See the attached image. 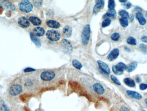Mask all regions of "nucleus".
Wrapping results in <instances>:
<instances>
[{
	"label": "nucleus",
	"mask_w": 147,
	"mask_h": 111,
	"mask_svg": "<svg viewBox=\"0 0 147 111\" xmlns=\"http://www.w3.org/2000/svg\"><path fill=\"white\" fill-rule=\"evenodd\" d=\"M119 14L122 17V18L128 19L129 18V13L125 10H121L119 12Z\"/></svg>",
	"instance_id": "nucleus-26"
},
{
	"label": "nucleus",
	"mask_w": 147,
	"mask_h": 111,
	"mask_svg": "<svg viewBox=\"0 0 147 111\" xmlns=\"http://www.w3.org/2000/svg\"><path fill=\"white\" fill-rule=\"evenodd\" d=\"M137 66L138 64L137 63H135V62L131 63L126 68V70L128 72H132L136 69L137 67Z\"/></svg>",
	"instance_id": "nucleus-21"
},
{
	"label": "nucleus",
	"mask_w": 147,
	"mask_h": 111,
	"mask_svg": "<svg viewBox=\"0 0 147 111\" xmlns=\"http://www.w3.org/2000/svg\"><path fill=\"white\" fill-rule=\"evenodd\" d=\"M0 111H10L9 109L4 103H1L0 106Z\"/></svg>",
	"instance_id": "nucleus-33"
},
{
	"label": "nucleus",
	"mask_w": 147,
	"mask_h": 111,
	"mask_svg": "<svg viewBox=\"0 0 147 111\" xmlns=\"http://www.w3.org/2000/svg\"><path fill=\"white\" fill-rule=\"evenodd\" d=\"M124 82L126 84V85H128V86H129V87H134L136 85L134 81L132 79L129 78H126V79H124Z\"/></svg>",
	"instance_id": "nucleus-20"
},
{
	"label": "nucleus",
	"mask_w": 147,
	"mask_h": 111,
	"mask_svg": "<svg viewBox=\"0 0 147 111\" xmlns=\"http://www.w3.org/2000/svg\"><path fill=\"white\" fill-rule=\"evenodd\" d=\"M120 111H130L129 108L126 106H123L120 108Z\"/></svg>",
	"instance_id": "nucleus-38"
},
{
	"label": "nucleus",
	"mask_w": 147,
	"mask_h": 111,
	"mask_svg": "<svg viewBox=\"0 0 147 111\" xmlns=\"http://www.w3.org/2000/svg\"><path fill=\"white\" fill-rule=\"evenodd\" d=\"M115 7V1L110 0L108 1V8L109 9H114Z\"/></svg>",
	"instance_id": "nucleus-30"
},
{
	"label": "nucleus",
	"mask_w": 147,
	"mask_h": 111,
	"mask_svg": "<svg viewBox=\"0 0 147 111\" xmlns=\"http://www.w3.org/2000/svg\"><path fill=\"white\" fill-rule=\"evenodd\" d=\"M146 16L147 17V14H146Z\"/></svg>",
	"instance_id": "nucleus-45"
},
{
	"label": "nucleus",
	"mask_w": 147,
	"mask_h": 111,
	"mask_svg": "<svg viewBox=\"0 0 147 111\" xmlns=\"http://www.w3.org/2000/svg\"><path fill=\"white\" fill-rule=\"evenodd\" d=\"M29 21L35 26L40 25L42 24L41 20L39 18L36 17H30L29 18Z\"/></svg>",
	"instance_id": "nucleus-18"
},
{
	"label": "nucleus",
	"mask_w": 147,
	"mask_h": 111,
	"mask_svg": "<svg viewBox=\"0 0 147 111\" xmlns=\"http://www.w3.org/2000/svg\"><path fill=\"white\" fill-rule=\"evenodd\" d=\"M112 70L113 72L117 75H121L123 73V72H122L121 71H120L118 68L116 66H114L112 67Z\"/></svg>",
	"instance_id": "nucleus-29"
},
{
	"label": "nucleus",
	"mask_w": 147,
	"mask_h": 111,
	"mask_svg": "<svg viewBox=\"0 0 147 111\" xmlns=\"http://www.w3.org/2000/svg\"><path fill=\"white\" fill-rule=\"evenodd\" d=\"M145 102H146V103L147 105V98H146V99H145Z\"/></svg>",
	"instance_id": "nucleus-43"
},
{
	"label": "nucleus",
	"mask_w": 147,
	"mask_h": 111,
	"mask_svg": "<svg viewBox=\"0 0 147 111\" xmlns=\"http://www.w3.org/2000/svg\"><path fill=\"white\" fill-rule=\"evenodd\" d=\"M35 69L31 68H26V69H24V71L26 72H33V71H35Z\"/></svg>",
	"instance_id": "nucleus-37"
},
{
	"label": "nucleus",
	"mask_w": 147,
	"mask_h": 111,
	"mask_svg": "<svg viewBox=\"0 0 147 111\" xmlns=\"http://www.w3.org/2000/svg\"><path fill=\"white\" fill-rule=\"evenodd\" d=\"M141 111H146V110H141Z\"/></svg>",
	"instance_id": "nucleus-44"
},
{
	"label": "nucleus",
	"mask_w": 147,
	"mask_h": 111,
	"mask_svg": "<svg viewBox=\"0 0 147 111\" xmlns=\"http://www.w3.org/2000/svg\"><path fill=\"white\" fill-rule=\"evenodd\" d=\"M106 15L107 17L115 18H116L117 13L114 9H109Z\"/></svg>",
	"instance_id": "nucleus-22"
},
{
	"label": "nucleus",
	"mask_w": 147,
	"mask_h": 111,
	"mask_svg": "<svg viewBox=\"0 0 147 111\" xmlns=\"http://www.w3.org/2000/svg\"><path fill=\"white\" fill-rule=\"evenodd\" d=\"M104 1H96V4L94 6L93 9V13L94 14H98L100 10L104 8Z\"/></svg>",
	"instance_id": "nucleus-11"
},
{
	"label": "nucleus",
	"mask_w": 147,
	"mask_h": 111,
	"mask_svg": "<svg viewBox=\"0 0 147 111\" xmlns=\"http://www.w3.org/2000/svg\"><path fill=\"white\" fill-rule=\"evenodd\" d=\"M33 34L36 37H42L44 35L45 33V30L43 28L40 27L35 28L33 29Z\"/></svg>",
	"instance_id": "nucleus-14"
},
{
	"label": "nucleus",
	"mask_w": 147,
	"mask_h": 111,
	"mask_svg": "<svg viewBox=\"0 0 147 111\" xmlns=\"http://www.w3.org/2000/svg\"><path fill=\"white\" fill-rule=\"evenodd\" d=\"M139 88L141 90H145L147 89V84L142 83L140 85Z\"/></svg>",
	"instance_id": "nucleus-36"
},
{
	"label": "nucleus",
	"mask_w": 147,
	"mask_h": 111,
	"mask_svg": "<svg viewBox=\"0 0 147 111\" xmlns=\"http://www.w3.org/2000/svg\"><path fill=\"white\" fill-rule=\"evenodd\" d=\"M61 46L63 50L66 53H72L73 48L72 44L68 40L66 39L63 40L61 42Z\"/></svg>",
	"instance_id": "nucleus-5"
},
{
	"label": "nucleus",
	"mask_w": 147,
	"mask_h": 111,
	"mask_svg": "<svg viewBox=\"0 0 147 111\" xmlns=\"http://www.w3.org/2000/svg\"><path fill=\"white\" fill-rule=\"evenodd\" d=\"M72 64L74 67L79 70H80L82 67V65L81 64V63L78 61L77 60H74L72 61Z\"/></svg>",
	"instance_id": "nucleus-23"
},
{
	"label": "nucleus",
	"mask_w": 147,
	"mask_h": 111,
	"mask_svg": "<svg viewBox=\"0 0 147 111\" xmlns=\"http://www.w3.org/2000/svg\"><path fill=\"white\" fill-rule=\"evenodd\" d=\"M111 79L117 85H121V83H120V82L119 81L118 79H117V77H116L114 76H113V75H112V76H111Z\"/></svg>",
	"instance_id": "nucleus-32"
},
{
	"label": "nucleus",
	"mask_w": 147,
	"mask_h": 111,
	"mask_svg": "<svg viewBox=\"0 0 147 111\" xmlns=\"http://www.w3.org/2000/svg\"><path fill=\"white\" fill-rule=\"evenodd\" d=\"M93 89L94 92L98 95H102L104 92V89L102 85L99 83H96L93 85Z\"/></svg>",
	"instance_id": "nucleus-9"
},
{
	"label": "nucleus",
	"mask_w": 147,
	"mask_h": 111,
	"mask_svg": "<svg viewBox=\"0 0 147 111\" xmlns=\"http://www.w3.org/2000/svg\"><path fill=\"white\" fill-rule=\"evenodd\" d=\"M34 5L36 7V8L40 7L41 6L42 3V1H33Z\"/></svg>",
	"instance_id": "nucleus-34"
},
{
	"label": "nucleus",
	"mask_w": 147,
	"mask_h": 111,
	"mask_svg": "<svg viewBox=\"0 0 147 111\" xmlns=\"http://www.w3.org/2000/svg\"><path fill=\"white\" fill-rule=\"evenodd\" d=\"M63 35L65 37H71L72 33V28L69 26H66L63 30Z\"/></svg>",
	"instance_id": "nucleus-15"
},
{
	"label": "nucleus",
	"mask_w": 147,
	"mask_h": 111,
	"mask_svg": "<svg viewBox=\"0 0 147 111\" xmlns=\"http://www.w3.org/2000/svg\"><path fill=\"white\" fill-rule=\"evenodd\" d=\"M127 42L130 45H136L137 44V40L133 37H129L127 40Z\"/></svg>",
	"instance_id": "nucleus-27"
},
{
	"label": "nucleus",
	"mask_w": 147,
	"mask_h": 111,
	"mask_svg": "<svg viewBox=\"0 0 147 111\" xmlns=\"http://www.w3.org/2000/svg\"><path fill=\"white\" fill-rule=\"evenodd\" d=\"M140 48L141 49V50L144 53H146L147 51V47L144 44H141V45H140Z\"/></svg>",
	"instance_id": "nucleus-35"
},
{
	"label": "nucleus",
	"mask_w": 147,
	"mask_h": 111,
	"mask_svg": "<svg viewBox=\"0 0 147 111\" xmlns=\"http://www.w3.org/2000/svg\"><path fill=\"white\" fill-rule=\"evenodd\" d=\"M22 87L19 85H13L10 87L9 92L10 95L12 96H16L20 93L22 91Z\"/></svg>",
	"instance_id": "nucleus-6"
},
{
	"label": "nucleus",
	"mask_w": 147,
	"mask_h": 111,
	"mask_svg": "<svg viewBox=\"0 0 147 111\" xmlns=\"http://www.w3.org/2000/svg\"><path fill=\"white\" fill-rule=\"evenodd\" d=\"M0 5L6 10L13 11L15 9V7L12 4L8 1H3L0 2Z\"/></svg>",
	"instance_id": "nucleus-10"
},
{
	"label": "nucleus",
	"mask_w": 147,
	"mask_h": 111,
	"mask_svg": "<svg viewBox=\"0 0 147 111\" xmlns=\"http://www.w3.org/2000/svg\"><path fill=\"white\" fill-rule=\"evenodd\" d=\"M120 24L122 27H126L129 24L128 20L124 18H121L120 19Z\"/></svg>",
	"instance_id": "nucleus-25"
},
{
	"label": "nucleus",
	"mask_w": 147,
	"mask_h": 111,
	"mask_svg": "<svg viewBox=\"0 0 147 111\" xmlns=\"http://www.w3.org/2000/svg\"><path fill=\"white\" fill-rule=\"evenodd\" d=\"M136 17L139 21V24L142 25H144L146 24V20L144 18L143 15L140 12L137 13L136 15Z\"/></svg>",
	"instance_id": "nucleus-19"
},
{
	"label": "nucleus",
	"mask_w": 147,
	"mask_h": 111,
	"mask_svg": "<svg viewBox=\"0 0 147 111\" xmlns=\"http://www.w3.org/2000/svg\"><path fill=\"white\" fill-rule=\"evenodd\" d=\"M18 23L21 28H26L30 26V22L27 18L26 17L22 16L18 19Z\"/></svg>",
	"instance_id": "nucleus-7"
},
{
	"label": "nucleus",
	"mask_w": 147,
	"mask_h": 111,
	"mask_svg": "<svg viewBox=\"0 0 147 111\" xmlns=\"http://www.w3.org/2000/svg\"><path fill=\"white\" fill-rule=\"evenodd\" d=\"M46 24L49 27L52 28L57 29L60 27L59 23L54 20H49L47 22Z\"/></svg>",
	"instance_id": "nucleus-16"
},
{
	"label": "nucleus",
	"mask_w": 147,
	"mask_h": 111,
	"mask_svg": "<svg viewBox=\"0 0 147 111\" xmlns=\"http://www.w3.org/2000/svg\"><path fill=\"white\" fill-rule=\"evenodd\" d=\"M119 2H122V3H124V2H126V1H120Z\"/></svg>",
	"instance_id": "nucleus-42"
},
{
	"label": "nucleus",
	"mask_w": 147,
	"mask_h": 111,
	"mask_svg": "<svg viewBox=\"0 0 147 111\" xmlns=\"http://www.w3.org/2000/svg\"><path fill=\"white\" fill-rule=\"evenodd\" d=\"M111 23V20L109 18H107L104 20L102 23V27L103 28H105L107 26H109Z\"/></svg>",
	"instance_id": "nucleus-28"
},
{
	"label": "nucleus",
	"mask_w": 147,
	"mask_h": 111,
	"mask_svg": "<svg viewBox=\"0 0 147 111\" xmlns=\"http://www.w3.org/2000/svg\"><path fill=\"white\" fill-rule=\"evenodd\" d=\"M97 62L100 69L103 72L105 73L106 74H109L110 73V69L106 63L101 60H98Z\"/></svg>",
	"instance_id": "nucleus-8"
},
{
	"label": "nucleus",
	"mask_w": 147,
	"mask_h": 111,
	"mask_svg": "<svg viewBox=\"0 0 147 111\" xmlns=\"http://www.w3.org/2000/svg\"><path fill=\"white\" fill-rule=\"evenodd\" d=\"M30 38L31 40L37 47H40L41 46V43L40 40L35 35H34L32 32L30 33Z\"/></svg>",
	"instance_id": "nucleus-17"
},
{
	"label": "nucleus",
	"mask_w": 147,
	"mask_h": 111,
	"mask_svg": "<svg viewBox=\"0 0 147 111\" xmlns=\"http://www.w3.org/2000/svg\"><path fill=\"white\" fill-rule=\"evenodd\" d=\"M131 6V4L130 3H128L126 4V8L127 9H129V8H130V7Z\"/></svg>",
	"instance_id": "nucleus-40"
},
{
	"label": "nucleus",
	"mask_w": 147,
	"mask_h": 111,
	"mask_svg": "<svg viewBox=\"0 0 147 111\" xmlns=\"http://www.w3.org/2000/svg\"><path fill=\"white\" fill-rule=\"evenodd\" d=\"M126 93L129 96L136 99H140L142 98V95L140 94L135 91L128 90L126 91Z\"/></svg>",
	"instance_id": "nucleus-12"
},
{
	"label": "nucleus",
	"mask_w": 147,
	"mask_h": 111,
	"mask_svg": "<svg viewBox=\"0 0 147 111\" xmlns=\"http://www.w3.org/2000/svg\"><path fill=\"white\" fill-rule=\"evenodd\" d=\"M116 66L120 71L123 72V71L126 69V68H127L126 65L124 63H122V62H120Z\"/></svg>",
	"instance_id": "nucleus-24"
},
{
	"label": "nucleus",
	"mask_w": 147,
	"mask_h": 111,
	"mask_svg": "<svg viewBox=\"0 0 147 111\" xmlns=\"http://www.w3.org/2000/svg\"><path fill=\"white\" fill-rule=\"evenodd\" d=\"M48 39L52 41H57L61 38V34L58 31L55 30H49L46 33Z\"/></svg>",
	"instance_id": "nucleus-3"
},
{
	"label": "nucleus",
	"mask_w": 147,
	"mask_h": 111,
	"mask_svg": "<svg viewBox=\"0 0 147 111\" xmlns=\"http://www.w3.org/2000/svg\"><path fill=\"white\" fill-rule=\"evenodd\" d=\"M142 41L145 43H147V36H144L142 37Z\"/></svg>",
	"instance_id": "nucleus-39"
},
{
	"label": "nucleus",
	"mask_w": 147,
	"mask_h": 111,
	"mask_svg": "<svg viewBox=\"0 0 147 111\" xmlns=\"http://www.w3.org/2000/svg\"><path fill=\"white\" fill-rule=\"evenodd\" d=\"M120 34L118 33H114L113 34L111 37V38L112 40H114V41H117L118 40L119 38H120Z\"/></svg>",
	"instance_id": "nucleus-31"
},
{
	"label": "nucleus",
	"mask_w": 147,
	"mask_h": 111,
	"mask_svg": "<svg viewBox=\"0 0 147 111\" xmlns=\"http://www.w3.org/2000/svg\"><path fill=\"white\" fill-rule=\"evenodd\" d=\"M91 33V28L89 24H87L83 29L82 34V43L84 45H87L89 41Z\"/></svg>",
	"instance_id": "nucleus-1"
},
{
	"label": "nucleus",
	"mask_w": 147,
	"mask_h": 111,
	"mask_svg": "<svg viewBox=\"0 0 147 111\" xmlns=\"http://www.w3.org/2000/svg\"><path fill=\"white\" fill-rule=\"evenodd\" d=\"M19 10L25 13H29L33 9L32 4L29 1H22L19 4Z\"/></svg>",
	"instance_id": "nucleus-2"
},
{
	"label": "nucleus",
	"mask_w": 147,
	"mask_h": 111,
	"mask_svg": "<svg viewBox=\"0 0 147 111\" xmlns=\"http://www.w3.org/2000/svg\"><path fill=\"white\" fill-rule=\"evenodd\" d=\"M119 50L118 49H114L112 50L108 56V59L110 61H113L118 57L119 55Z\"/></svg>",
	"instance_id": "nucleus-13"
},
{
	"label": "nucleus",
	"mask_w": 147,
	"mask_h": 111,
	"mask_svg": "<svg viewBox=\"0 0 147 111\" xmlns=\"http://www.w3.org/2000/svg\"><path fill=\"white\" fill-rule=\"evenodd\" d=\"M136 81H137V82H139L141 81V80H140V78H139V77H138L136 79Z\"/></svg>",
	"instance_id": "nucleus-41"
},
{
	"label": "nucleus",
	"mask_w": 147,
	"mask_h": 111,
	"mask_svg": "<svg viewBox=\"0 0 147 111\" xmlns=\"http://www.w3.org/2000/svg\"><path fill=\"white\" fill-rule=\"evenodd\" d=\"M40 76L42 80L48 81L51 80L55 78V74L53 71L47 70L42 72Z\"/></svg>",
	"instance_id": "nucleus-4"
}]
</instances>
